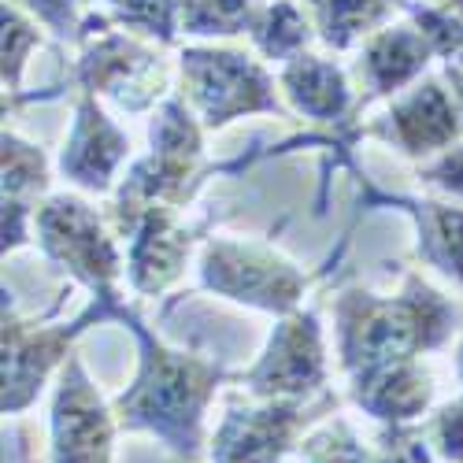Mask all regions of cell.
Segmentation results:
<instances>
[{"label":"cell","instance_id":"6da1fadb","mask_svg":"<svg viewBox=\"0 0 463 463\" xmlns=\"http://www.w3.org/2000/svg\"><path fill=\"white\" fill-rule=\"evenodd\" d=\"M115 319H123L137 337V374L111 404L119 415V430L152 434L171 456L197 463L208 445V404L226 382L222 364L171 349L156 334H148L145 323L127 307Z\"/></svg>","mask_w":463,"mask_h":463},{"label":"cell","instance_id":"7a4b0ae2","mask_svg":"<svg viewBox=\"0 0 463 463\" xmlns=\"http://www.w3.org/2000/svg\"><path fill=\"white\" fill-rule=\"evenodd\" d=\"M341 367L364 374L393 360H419L441 349L456 330V307L422 279L408 275L397 297H374L364 289L341 293L334 304Z\"/></svg>","mask_w":463,"mask_h":463},{"label":"cell","instance_id":"3957f363","mask_svg":"<svg viewBox=\"0 0 463 463\" xmlns=\"http://www.w3.org/2000/svg\"><path fill=\"white\" fill-rule=\"evenodd\" d=\"M37 222V245L45 249V256L63 267L67 275H74L100 304H108L115 316L123 312L119 297H115V279L123 271L119 249H115L104 219L79 197H49L42 208L33 212Z\"/></svg>","mask_w":463,"mask_h":463},{"label":"cell","instance_id":"277c9868","mask_svg":"<svg viewBox=\"0 0 463 463\" xmlns=\"http://www.w3.org/2000/svg\"><path fill=\"white\" fill-rule=\"evenodd\" d=\"M337 397L312 401H260L230 404L212 434V463H282L300 449L304 434L323 415H334Z\"/></svg>","mask_w":463,"mask_h":463},{"label":"cell","instance_id":"5b68a950","mask_svg":"<svg viewBox=\"0 0 463 463\" xmlns=\"http://www.w3.org/2000/svg\"><path fill=\"white\" fill-rule=\"evenodd\" d=\"M201 286L238 304L260 307V312L289 316L297 312L307 279L286 256L260 241L212 238L201 256Z\"/></svg>","mask_w":463,"mask_h":463},{"label":"cell","instance_id":"8992f818","mask_svg":"<svg viewBox=\"0 0 463 463\" xmlns=\"http://www.w3.org/2000/svg\"><path fill=\"white\" fill-rule=\"evenodd\" d=\"M119 415L100 397L86 364L67 356L49 411V463H115Z\"/></svg>","mask_w":463,"mask_h":463},{"label":"cell","instance_id":"52a82bcc","mask_svg":"<svg viewBox=\"0 0 463 463\" xmlns=\"http://www.w3.org/2000/svg\"><path fill=\"white\" fill-rule=\"evenodd\" d=\"M245 390L260 401H312L326 385L323 326L316 312H289L275 326L256 367L241 374Z\"/></svg>","mask_w":463,"mask_h":463},{"label":"cell","instance_id":"ba28073f","mask_svg":"<svg viewBox=\"0 0 463 463\" xmlns=\"http://www.w3.org/2000/svg\"><path fill=\"white\" fill-rule=\"evenodd\" d=\"M108 316H115V312L97 300L90 312L74 323L33 326V323H23L5 300V415H23L37 401V393L45 390L49 374L67 364L71 341L90 323H100Z\"/></svg>","mask_w":463,"mask_h":463},{"label":"cell","instance_id":"9c48e42d","mask_svg":"<svg viewBox=\"0 0 463 463\" xmlns=\"http://www.w3.org/2000/svg\"><path fill=\"white\" fill-rule=\"evenodd\" d=\"M300 463H434V449L422 427H385L360 434L353 419L330 415L304 434L297 449Z\"/></svg>","mask_w":463,"mask_h":463},{"label":"cell","instance_id":"30bf717a","mask_svg":"<svg viewBox=\"0 0 463 463\" xmlns=\"http://www.w3.org/2000/svg\"><path fill=\"white\" fill-rule=\"evenodd\" d=\"M189 97L201 108L208 127H226L249 111H279L271 82L263 71L234 52H189Z\"/></svg>","mask_w":463,"mask_h":463},{"label":"cell","instance_id":"8fae6325","mask_svg":"<svg viewBox=\"0 0 463 463\" xmlns=\"http://www.w3.org/2000/svg\"><path fill=\"white\" fill-rule=\"evenodd\" d=\"M111 222L123 238H130V286L148 297L164 293L182 275V263L193 249L189 226L178 222L171 204H145L137 212L111 215Z\"/></svg>","mask_w":463,"mask_h":463},{"label":"cell","instance_id":"7c38bea8","mask_svg":"<svg viewBox=\"0 0 463 463\" xmlns=\"http://www.w3.org/2000/svg\"><path fill=\"white\" fill-rule=\"evenodd\" d=\"M367 134L390 141L408 156H430L438 148H449L463 134V90L449 93L441 82H427L408 100L393 104L390 115Z\"/></svg>","mask_w":463,"mask_h":463},{"label":"cell","instance_id":"4fadbf2b","mask_svg":"<svg viewBox=\"0 0 463 463\" xmlns=\"http://www.w3.org/2000/svg\"><path fill=\"white\" fill-rule=\"evenodd\" d=\"M349 401L385 427H411L434 404V378L419 360H393L353 374Z\"/></svg>","mask_w":463,"mask_h":463},{"label":"cell","instance_id":"5bb4252c","mask_svg":"<svg viewBox=\"0 0 463 463\" xmlns=\"http://www.w3.org/2000/svg\"><path fill=\"white\" fill-rule=\"evenodd\" d=\"M127 152H130V137L97 108L93 97H82L79 115H74V130L60 156L63 178L93 193H108L115 171L127 160Z\"/></svg>","mask_w":463,"mask_h":463},{"label":"cell","instance_id":"9a60e30c","mask_svg":"<svg viewBox=\"0 0 463 463\" xmlns=\"http://www.w3.org/2000/svg\"><path fill=\"white\" fill-rule=\"evenodd\" d=\"M415 215L419 222V252L445 275L463 286V208L438 204V201H390Z\"/></svg>","mask_w":463,"mask_h":463},{"label":"cell","instance_id":"2e32d148","mask_svg":"<svg viewBox=\"0 0 463 463\" xmlns=\"http://www.w3.org/2000/svg\"><path fill=\"white\" fill-rule=\"evenodd\" d=\"M286 93L293 97V104L312 115V119H341L345 108H349V86H345V79L330 67V63H319L312 56L297 60L289 71H286Z\"/></svg>","mask_w":463,"mask_h":463},{"label":"cell","instance_id":"e0dca14e","mask_svg":"<svg viewBox=\"0 0 463 463\" xmlns=\"http://www.w3.org/2000/svg\"><path fill=\"white\" fill-rule=\"evenodd\" d=\"M49 189V164L37 145L19 141L15 134H5V197L30 201Z\"/></svg>","mask_w":463,"mask_h":463},{"label":"cell","instance_id":"ac0fdd59","mask_svg":"<svg viewBox=\"0 0 463 463\" xmlns=\"http://www.w3.org/2000/svg\"><path fill=\"white\" fill-rule=\"evenodd\" d=\"M422 434H427V441H430V449H434L438 459H445V463H463V397L441 404V408L427 419Z\"/></svg>","mask_w":463,"mask_h":463},{"label":"cell","instance_id":"d6986e66","mask_svg":"<svg viewBox=\"0 0 463 463\" xmlns=\"http://www.w3.org/2000/svg\"><path fill=\"white\" fill-rule=\"evenodd\" d=\"M419 178L430 182L441 193H452V197H463V148H449L427 167H419Z\"/></svg>","mask_w":463,"mask_h":463},{"label":"cell","instance_id":"ffe728a7","mask_svg":"<svg viewBox=\"0 0 463 463\" xmlns=\"http://www.w3.org/2000/svg\"><path fill=\"white\" fill-rule=\"evenodd\" d=\"M456 374H459V382H463V341H459V353H456Z\"/></svg>","mask_w":463,"mask_h":463},{"label":"cell","instance_id":"44dd1931","mask_svg":"<svg viewBox=\"0 0 463 463\" xmlns=\"http://www.w3.org/2000/svg\"><path fill=\"white\" fill-rule=\"evenodd\" d=\"M26 463H30V459H26Z\"/></svg>","mask_w":463,"mask_h":463}]
</instances>
